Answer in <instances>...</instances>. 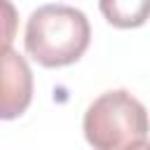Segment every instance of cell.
<instances>
[{
  "instance_id": "2",
  "label": "cell",
  "mask_w": 150,
  "mask_h": 150,
  "mask_svg": "<svg viewBox=\"0 0 150 150\" xmlns=\"http://www.w3.org/2000/svg\"><path fill=\"white\" fill-rule=\"evenodd\" d=\"M82 131L96 150H136L148 145L145 105L127 89L103 91L89 103L82 117Z\"/></svg>"
},
{
  "instance_id": "3",
  "label": "cell",
  "mask_w": 150,
  "mask_h": 150,
  "mask_svg": "<svg viewBox=\"0 0 150 150\" xmlns=\"http://www.w3.org/2000/svg\"><path fill=\"white\" fill-rule=\"evenodd\" d=\"M33 101V73L16 49L0 52V120L9 122L21 117Z\"/></svg>"
},
{
  "instance_id": "5",
  "label": "cell",
  "mask_w": 150,
  "mask_h": 150,
  "mask_svg": "<svg viewBox=\"0 0 150 150\" xmlns=\"http://www.w3.org/2000/svg\"><path fill=\"white\" fill-rule=\"evenodd\" d=\"M19 30V12L12 0H0V52L12 47Z\"/></svg>"
},
{
  "instance_id": "1",
  "label": "cell",
  "mask_w": 150,
  "mask_h": 150,
  "mask_svg": "<svg viewBox=\"0 0 150 150\" xmlns=\"http://www.w3.org/2000/svg\"><path fill=\"white\" fill-rule=\"evenodd\" d=\"M91 26L82 9L70 5H42L26 23L23 45L42 68H63L80 61L89 47Z\"/></svg>"
},
{
  "instance_id": "4",
  "label": "cell",
  "mask_w": 150,
  "mask_h": 150,
  "mask_svg": "<svg viewBox=\"0 0 150 150\" xmlns=\"http://www.w3.org/2000/svg\"><path fill=\"white\" fill-rule=\"evenodd\" d=\"M98 7L110 26L129 30L148 21L150 0H98Z\"/></svg>"
}]
</instances>
